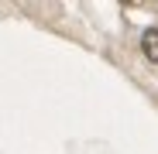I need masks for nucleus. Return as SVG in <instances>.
Instances as JSON below:
<instances>
[{"mask_svg": "<svg viewBox=\"0 0 158 154\" xmlns=\"http://www.w3.org/2000/svg\"><path fill=\"white\" fill-rule=\"evenodd\" d=\"M141 48H144V55L158 65V28H151V31H144V38H141Z\"/></svg>", "mask_w": 158, "mask_h": 154, "instance_id": "1", "label": "nucleus"}]
</instances>
